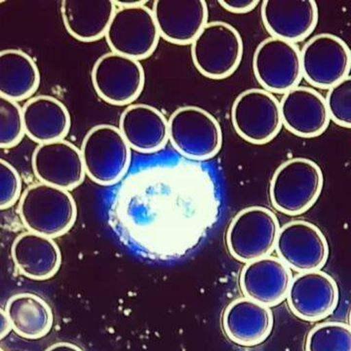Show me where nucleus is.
<instances>
[{
  "instance_id": "5",
  "label": "nucleus",
  "mask_w": 351,
  "mask_h": 351,
  "mask_svg": "<svg viewBox=\"0 0 351 351\" xmlns=\"http://www.w3.org/2000/svg\"><path fill=\"white\" fill-rule=\"evenodd\" d=\"M243 56V41L226 22L205 25L191 44V57L198 71L211 80H223L237 71Z\"/></svg>"
},
{
  "instance_id": "23",
  "label": "nucleus",
  "mask_w": 351,
  "mask_h": 351,
  "mask_svg": "<svg viewBox=\"0 0 351 351\" xmlns=\"http://www.w3.org/2000/svg\"><path fill=\"white\" fill-rule=\"evenodd\" d=\"M25 135L39 145L64 140L71 128L68 108L54 97H34L23 108Z\"/></svg>"
},
{
  "instance_id": "9",
  "label": "nucleus",
  "mask_w": 351,
  "mask_h": 351,
  "mask_svg": "<svg viewBox=\"0 0 351 351\" xmlns=\"http://www.w3.org/2000/svg\"><path fill=\"white\" fill-rule=\"evenodd\" d=\"M232 119L235 131L245 141L267 144L283 125L280 101L267 90H246L233 103Z\"/></svg>"
},
{
  "instance_id": "7",
  "label": "nucleus",
  "mask_w": 351,
  "mask_h": 351,
  "mask_svg": "<svg viewBox=\"0 0 351 351\" xmlns=\"http://www.w3.org/2000/svg\"><path fill=\"white\" fill-rule=\"evenodd\" d=\"M169 121V140L176 151L191 160H207L216 156L223 145L218 120L198 107L175 110Z\"/></svg>"
},
{
  "instance_id": "29",
  "label": "nucleus",
  "mask_w": 351,
  "mask_h": 351,
  "mask_svg": "<svg viewBox=\"0 0 351 351\" xmlns=\"http://www.w3.org/2000/svg\"><path fill=\"white\" fill-rule=\"evenodd\" d=\"M326 101L332 121L351 128V75L330 88Z\"/></svg>"
},
{
  "instance_id": "20",
  "label": "nucleus",
  "mask_w": 351,
  "mask_h": 351,
  "mask_svg": "<svg viewBox=\"0 0 351 351\" xmlns=\"http://www.w3.org/2000/svg\"><path fill=\"white\" fill-rule=\"evenodd\" d=\"M119 130L129 147L143 154L162 149L169 138V121L157 108L149 105H132L122 112Z\"/></svg>"
},
{
  "instance_id": "27",
  "label": "nucleus",
  "mask_w": 351,
  "mask_h": 351,
  "mask_svg": "<svg viewBox=\"0 0 351 351\" xmlns=\"http://www.w3.org/2000/svg\"><path fill=\"white\" fill-rule=\"evenodd\" d=\"M306 351H351V327L339 322H326L309 332Z\"/></svg>"
},
{
  "instance_id": "25",
  "label": "nucleus",
  "mask_w": 351,
  "mask_h": 351,
  "mask_svg": "<svg viewBox=\"0 0 351 351\" xmlns=\"http://www.w3.org/2000/svg\"><path fill=\"white\" fill-rule=\"evenodd\" d=\"M40 73L24 51L6 49L0 53V94L15 101L25 100L38 90Z\"/></svg>"
},
{
  "instance_id": "22",
  "label": "nucleus",
  "mask_w": 351,
  "mask_h": 351,
  "mask_svg": "<svg viewBox=\"0 0 351 351\" xmlns=\"http://www.w3.org/2000/svg\"><path fill=\"white\" fill-rule=\"evenodd\" d=\"M117 9L112 0H64L62 19L73 38L93 43L106 36Z\"/></svg>"
},
{
  "instance_id": "34",
  "label": "nucleus",
  "mask_w": 351,
  "mask_h": 351,
  "mask_svg": "<svg viewBox=\"0 0 351 351\" xmlns=\"http://www.w3.org/2000/svg\"><path fill=\"white\" fill-rule=\"evenodd\" d=\"M350 327H351V311H350Z\"/></svg>"
},
{
  "instance_id": "12",
  "label": "nucleus",
  "mask_w": 351,
  "mask_h": 351,
  "mask_svg": "<svg viewBox=\"0 0 351 351\" xmlns=\"http://www.w3.org/2000/svg\"><path fill=\"white\" fill-rule=\"evenodd\" d=\"M302 76L320 89H330L351 71V50L339 36L321 34L307 41L302 52Z\"/></svg>"
},
{
  "instance_id": "21",
  "label": "nucleus",
  "mask_w": 351,
  "mask_h": 351,
  "mask_svg": "<svg viewBox=\"0 0 351 351\" xmlns=\"http://www.w3.org/2000/svg\"><path fill=\"white\" fill-rule=\"evenodd\" d=\"M223 327L233 343L243 346L260 345L274 328V315L267 306L241 298L226 307Z\"/></svg>"
},
{
  "instance_id": "31",
  "label": "nucleus",
  "mask_w": 351,
  "mask_h": 351,
  "mask_svg": "<svg viewBox=\"0 0 351 351\" xmlns=\"http://www.w3.org/2000/svg\"><path fill=\"white\" fill-rule=\"evenodd\" d=\"M219 5L226 10L234 14L251 12L258 5L257 0H223L219 1Z\"/></svg>"
},
{
  "instance_id": "24",
  "label": "nucleus",
  "mask_w": 351,
  "mask_h": 351,
  "mask_svg": "<svg viewBox=\"0 0 351 351\" xmlns=\"http://www.w3.org/2000/svg\"><path fill=\"white\" fill-rule=\"evenodd\" d=\"M11 255L21 274L34 280L51 278L62 262L61 252L52 239L31 232L15 239Z\"/></svg>"
},
{
  "instance_id": "4",
  "label": "nucleus",
  "mask_w": 351,
  "mask_h": 351,
  "mask_svg": "<svg viewBox=\"0 0 351 351\" xmlns=\"http://www.w3.org/2000/svg\"><path fill=\"white\" fill-rule=\"evenodd\" d=\"M85 173L101 186L115 184L125 175L131 161V147L119 128L100 124L89 130L82 147Z\"/></svg>"
},
{
  "instance_id": "15",
  "label": "nucleus",
  "mask_w": 351,
  "mask_h": 351,
  "mask_svg": "<svg viewBox=\"0 0 351 351\" xmlns=\"http://www.w3.org/2000/svg\"><path fill=\"white\" fill-rule=\"evenodd\" d=\"M287 301L291 311L300 319H324L338 306V285L329 274L320 270L304 272L293 279Z\"/></svg>"
},
{
  "instance_id": "26",
  "label": "nucleus",
  "mask_w": 351,
  "mask_h": 351,
  "mask_svg": "<svg viewBox=\"0 0 351 351\" xmlns=\"http://www.w3.org/2000/svg\"><path fill=\"white\" fill-rule=\"evenodd\" d=\"M5 313L14 331L24 339L43 338L53 325L49 304L29 293L13 295L7 302Z\"/></svg>"
},
{
  "instance_id": "19",
  "label": "nucleus",
  "mask_w": 351,
  "mask_h": 351,
  "mask_svg": "<svg viewBox=\"0 0 351 351\" xmlns=\"http://www.w3.org/2000/svg\"><path fill=\"white\" fill-rule=\"evenodd\" d=\"M292 274L280 258L265 257L248 263L240 276L245 297L263 306H276L287 298Z\"/></svg>"
},
{
  "instance_id": "13",
  "label": "nucleus",
  "mask_w": 351,
  "mask_h": 351,
  "mask_svg": "<svg viewBox=\"0 0 351 351\" xmlns=\"http://www.w3.org/2000/svg\"><path fill=\"white\" fill-rule=\"evenodd\" d=\"M276 248L280 260L301 274L320 270L329 257L326 237L306 221H291L280 228Z\"/></svg>"
},
{
  "instance_id": "8",
  "label": "nucleus",
  "mask_w": 351,
  "mask_h": 351,
  "mask_svg": "<svg viewBox=\"0 0 351 351\" xmlns=\"http://www.w3.org/2000/svg\"><path fill=\"white\" fill-rule=\"evenodd\" d=\"M159 38L154 13L145 5L119 7L106 34L112 52L137 61L151 56Z\"/></svg>"
},
{
  "instance_id": "6",
  "label": "nucleus",
  "mask_w": 351,
  "mask_h": 351,
  "mask_svg": "<svg viewBox=\"0 0 351 351\" xmlns=\"http://www.w3.org/2000/svg\"><path fill=\"white\" fill-rule=\"evenodd\" d=\"M279 232L278 219L270 210L249 207L232 219L226 232V245L233 258L248 263L269 257L276 248Z\"/></svg>"
},
{
  "instance_id": "28",
  "label": "nucleus",
  "mask_w": 351,
  "mask_h": 351,
  "mask_svg": "<svg viewBox=\"0 0 351 351\" xmlns=\"http://www.w3.org/2000/svg\"><path fill=\"white\" fill-rule=\"evenodd\" d=\"M25 134L23 108L17 101L0 97V147L11 149Z\"/></svg>"
},
{
  "instance_id": "30",
  "label": "nucleus",
  "mask_w": 351,
  "mask_h": 351,
  "mask_svg": "<svg viewBox=\"0 0 351 351\" xmlns=\"http://www.w3.org/2000/svg\"><path fill=\"white\" fill-rule=\"evenodd\" d=\"M22 189V182L18 171L4 159L0 160V208L12 206L18 200Z\"/></svg>"
},
{
  "instance_id": "32",
  "label": "nucleus",
  "mask_w": 351,
  "mask_h": 351,
  "mask_svg": "<svg viewBox=\"0 0 351 351\" xmlns=\"http://www.w3.org/2000/svg\"><path fill=\"white\" fill-rule=\"evenodd\" d=\"M11 329H12V326H11L8 316L5 311H1V320H0V336L1 338H4Z\"/></svg>"
},
{
  "instance_id": "18",
  "label": "nucleus",
  "mask_w": 351,
  "mask_h": 351,
  "mask_svg": "<svg viewBox=\"0 0 351 351\" xmlns=\"http://www.w3.org/2000/svg\"><path fill=\"white\" fill-rule=\"evenodd\" d=\"M262 18L274 38L289 43L304 40L318 22V7L313 0H265Z\"/></svg>"
},
{
  "instance_id": "16",
  "label": "nucleus",
  "mask_w": 351,
  "mask_h": 351,
  "mask_svg": "<svg viewBox=\"0 0 351 351\" xmlns=\"http://www.w3.org/2000/svg\"><path fill=\"white\" fill-rule=\"evenodd\" d=\"M152 10L160 36L178 45L193 44L208 24L203 0H156Z\"/></svg>"
},
{
  "instance_id": "17",
  "label": "nucleus",
  "mask_w": 351,
  "mask_h": 351,
  "mask_svg": "<svg viewBox=\"0 0 351 351\" xmlns=\"http://www.w3.org/2000/svg\"><path fill=\"white\" fill-rule=\"evenodd\" d=\"M283 125L302 138H315L329 126L326 99L309 87H295L284 94L280 103Z\"/></svg>"
},
{
  "instance_id": "10",
  "label": "nucleus",
  "mask_w": 351,
  "mask_h": 351,
  "mask_svg": "<svg viewBox=\"0 0 351 351\" xmlns=\"http://www.w3.org/2000/svg\"><path fill=\"white\" fill-rule=\"evenodd\" d=\"M258 83L270 93H287L302 77V55L295 43L269 38L260 43L253 58Z\"/></svg>"
},
{
  "instance_id": "2",
  "label": "nucleus",
  "mask_w": 351,
  "mask_h": 351,
  "mask_svg": "<svg viewBox=\"0 0 351 351\" xmlns=\"http://www.w3.org/2000/svg\"><path fill=\"white\" fill-rule=\"evenodd\" d=\"M19 214L29 232L53 239L71 230L77 209L68 191L39 182L25 189L21 197Z\"/></svg>"
},
{
  "instance_id": "33",
  "label": "nucleus",
  "mask_w": 351,
  "mask_h": 351,
  "mask_svg": "<svg viewBox=\"0 0 351 351\" xmlns=\"http://www.w3.org/2000/svg\"><path fill=\"white\" fill-rule=\"evenodd\" d=\"M45 351H82L78 346L69 343H59L56 345L50 346L47 350Z\"/></svg>"
},
{
  "instance_id": "11",
  "label": "nucleus",
  "mask_w": 351,
  "mask_h": 351,
  "mask_svg": "<svg viewBox=\"0 0 351 351\" xmlns=\"http://www.w3.org/2000/svg\"><path fill=\"white\" fill-rule=\"evenodd\" d=\"M91 77L97 94L114 106H126L137 100L145 82L140 62L114 52L97 60Z\"/></svg>"
},
{
  "instance_id": "14",
  "label": "nucleus",
  "mask_w": 351,
  "mask_h": 351,
  "mask_svg": "<svg viewBox=\"0 0 351 351\" xmlns=\"http://www.w3.org/2000/svg\"><path fill=\"white\" fill-rule=\"evenodd\" d=\"M32 164L39 181L66 191L80 186L86 174L82 152L64 140L38 145Z\"/></svg>"
},
{
  "instance_id": "3",
  "label": "nucleus",
  "mask_w": 351,
  "mask_h": 351,
  "mask_svg": "<svg viewBox=\"0 0 351 351\" xmlns=\"http://www.w3.org/2000/svg\"><path fill=\"white\" fill-rule=\"evenodd\" d=\"M324 178L319 166L311 159L293 158L274 173L269 195L277 211L298 216L308 211L322 191Z\"/></svg>"
},
{
  "instance_id": "1",
  "label": "nucleus",
  "mask_w": 351,
  "mask_h": 351,
  "mask_svg": "<svg viewBox=\"0 0 351 351\" xmlns=\"http://www.w3.org/2000/svg\"><path fill=\"white\" fill-rule=\"evenodd\" d=\"M219 201L199 164H152L132 173L108 210L113 232L129 248L156 261L188 255L216 223Z\"/></svg>"
}]
</instances>
